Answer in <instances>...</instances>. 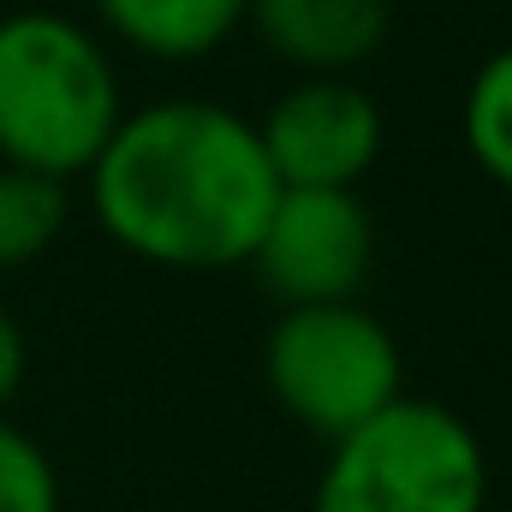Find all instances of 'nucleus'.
<instances>
[{
    "instance_id": "nucleus-2",
    "label": "nucleus",
    "mask_w": 512,
    "mask_h": 512,
    "mask_svg": "<svg viewBox=\"0 0 512 512\" xmlns=\"http://www.w3.org/2000/svg\"><path fill=\"white\" fill-rule=\"evenodd\" d=\"M126 120L108 42L48 6L0 18V161L48 179H84Z\"/></svg>"
},
{
    "instance_id": "nucleus-7",
    "label": "nucleus",
    "mask_w": 512,
    "mask_h": 512,
    "mask_svg": "<svg viewBox=\"0 0 512 512\" xmlns=\"http://www.w3.org/2000/svg\"><path fill=\"white\" fill-rule=\"evenodd\" d=\"M245 24L298 78H352L382 54L393 0H251Z\"/></svg>"
},
{
    "instance_id": "nucleus-6",
    "label": "nucleus",
    "mask_w": 512,
    "mask_h": 512,
    "mask_svg": "<svg viewBox=\"0 0 512 512\" xmlns=\"http://www.w3.org/2000/svg\"><path fill=\"white\" fill-rule=\"evenodd\" d=\"M262 155L274 185L358 191L387 143V120L358 78H298L262 114Z\"/></svg>"
},
{
    "instance_id": "nucleus-12",
    "label": "nucleus",
    "mask_w": 512,
    "mask_h": 512,
    "mask_svg": "<svg viewBox=\"0 0 512 512\" xmlns=\"http://www.w3.org/2000/svg\"><path fill=\"white\" fill-rule=\"evenodd\" d=\"M30 376V340H24V328H18V316L0 304V411L18 399V387Z\"/></svg>"
},
{
    "instance_id": "nucleus-10",
    "label": "nucleus",
    "mask_w": 512,
    "mask_h": 512,
    "mask_svg": "<svg viewBox=\"0 0 512 512\" xmlns=\"http://www.w3.org/2000/svg\"><path fill=\"white\" fill-rule=\"evenodd\" d=\"M459 131L471 161L512 191V42H501L465 84V108H459Z\"/></svg>"
},
{
    "instance_id": "nucleus-4",
    "label": "nucleus",
    "mask_w": 512,
    "mask_h": 512,
    "mask_svg": "<svg viewBox=\"0 0 512 512\" xmlns=\"http://www.w3.org/2000/svg\"><path fill=\"white\" fill-rule=\"evenodd\" d=\"M274 405L322 441H340L405 393V358L382 316L346 304H286L262 340Z\"/></svg>"
},
{
    "instance_id": "nucleus-8",
    "label": "nucleus",
    "mask_w": 512,
    "mask_h": 512,
    "mask_svg": "<svg viewBox=\"0 0 512 512\" xmlns=\"http://www.w3.org/2000/svg\"><path fill=\"white\" fill-rule=\"evenodd\" d=\"M245 6L251 0H90L102 42H120L161 66H191L227 48L245 30Z\"/></svg>"
},
{
    "instance_id": "nucleus-11",
    "label": "nucleus",
    "mask_w": 512,
    "mask_h": 512,
    "mask_svg": "<svg viewBox=\"0 0 512 512\" xmlns=\"http://www.w3.org/2000/svg\"><path fill=\"white\" fill-rule=\"evenodd\" d=\"M0 512H60V471L30 429L0 411Z\"/></svg>"
},
{
    "instance_id": "nucleus-3",
    "label": "nucleus",
    "mask_w": 512,
    "mask_h": 512,
    "mask_svg": "<svg viewBox=\"0 0 512 512\" xmlns=\"http://www.w3.org/2000/svg\"><path fill=\"white\" fill-rule=\"evenodd\" d=\"M310 512H489V453L441 399L399 393L328 441Z\"/></svg>"
},
{
    "instance_id": "nucleus-1",
    "label": "nucleus",
    "mask_w": 512,
    "mask_h": 512,
    "mask_svg": "<svg viewBox=\"0 0 512 512\" xmlns=\"http://www.w3.org/2000/svg\"><path fill=\"white\" fill-rule=\"evenodd\" d=\"M96 227L137 262L203 274L251 262L280 197L256 120L203 96L131 108L84 173Z\"/></svg>"
},
{
    "instance_id": "nucleus-5",
    "label": "nucleus",
    "mask_w": 512,
    "mask_h": 512,
    "mask_svg": "<svg viewBox=\"0 0 512 512\" xmlns=\"http://www.w3.org/2000/svg\"><path fill=\"white\" fill-rule=\"evenodd\" d=\"M376 256V221L358 191L280 185L262 239L251 251L256 280L286 304H346L358 298Z\"/></svg>"
},
{
    "instance_id": "nucleus-9",
    "label": "nucleus",
    "mask_w": 512,
    "mask_h": 512,
    "mask_svg": "<svg viewBox=\"0 0 512 512\" xmlns=\"http://www.w3.org/2000/svg\"><path fill=\"white\" fill-rule=\"evenodd\" d=\"M66 221H72L66 179H48V173L0 161V274L36 262L66 233Z\"/></svg>"
}]
</instances>
